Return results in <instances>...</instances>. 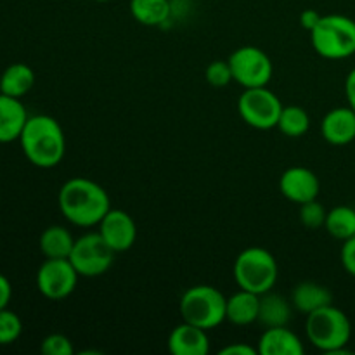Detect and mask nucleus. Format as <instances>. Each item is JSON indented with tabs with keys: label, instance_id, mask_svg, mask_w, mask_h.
I'll use <instances>...</instances> for the list:
<instances>
[{
	"label": "nucleus",
	"instance_id": "obj_1",
	"mask_svg": "<svg viewBox=\"0 0 355 355\" xmlns=\"http://www.w3.org/2000/svg\"><path fill=\"white\" fill-rule=\"evenodd\" d=\"M59 210L69 224L76 227L99 225L104 215L111 210L110 194L101 184L87 177H73L59 189Z\"/></svg>",
	"mask_w": 355,
	"mask_h": 355
},
{
	"label": "nucleus",
	"instance_id": "obj_2",
	"mask_svg": "<svg viewBox=\"0 0 355 355\" xmlns=\"http://www.w3.org/2000/svg\"><path fill=\"white\" fill-rule=\"evenodd\" d=\"M19 144L28 162L37 168H54L62 162L66 153L62 127L49 114H35L28 118Z\"/></svg>",
	"mask_w": 355,
	"mask_h": 355
},
{
	"label": "nucleus",
	"instance_id": "obj_3",
	"mask_svg": "<svg viewBox=\"0 0 355 355\" xmlns=\"http://www.w3.org/2000/svg\"><path fill=\"white\" fill-rule=\"evenodd\" d=\"M305 333L309 342L321 352L340 354L349 345L352 324L345 312L331 304L307 315Z\"/></svg>",
	"mask_w": 355,
	"mask_h": 355
},
{
	"label": "nucleus",
	"instance_id": "obj_4",
	"mask_svg": "<svg viewBox=\"0 0 355 355\" xmlns=\"http://www.w3.org/2000/svg\"><path fill=\"white\" fill-rule=\"evenodd\" d=\"M312 49L321 58L342 61L355 54V21L343 14L321 16L311 31Z\"/></svg>",
	"mask_w": 355,
	"mask_h": 355
},
{
	"label": "nucleus",
	"instance_id": "obj_5",
	"mask_svg": "<svg viewBox=\"0 0 355 355\" xmlns=\"http://www.w3.org/2000/svg\"><path fill=\"white\" fill-rule=\"evenodd\" d=\"M234 279L241 290L263 295L276 286L279 267L270 252L260 246L243 250L234 260Z\"/></svg>",
	"mask_w": 355,
	"mask_h": 355
},
{
	"label": "nucleus",
	"instance_id": "obj_6",
	"mask_svg": "<svg viewBox=\"0 0 355 355\" xmlns=\"http://www.w3.org/2000/svg\"><path fill=\"white\" fill-rule=\"evenodd\" d=\"M227 298L220 290L210 284L189 288L179 302L182 321L203 329H214L225 321Z\"/></svg>",
	"mask_w": 355,
	"mask_h": 355
},
{
	"label": "nucleus",
	"instance_id": "obj_7",
	"mask_svg": "<svg viewBox=\"0 0 355 355\" xmlns=\"http://www.w3.org/2000/svg\"><path fill=\"white\" fill-rule=\"evenodd\" d=\"M238 111L241 120L257 130H270L277 127L283 104L279 97L267 87L245 89L238 99Z\"/></svg>",
	"mask_w": 355,
	"mask_h": 355
},
{
	"label": "nucleus",
	"instance_id": "obj_8",
	"mask_svg": "<svg viewBox=\"0 0 355 355\" xmlns=\"http://www.w3.org/2000/svg\"><path fill=\"white\" fill-rule=\"evenodd\" d=\"M116 253L101 238L99 232H87L75 239V246L69 255V262L80 277H97L106 274L114 262Z\"/></svg>",
	"mask_w": 355,
	"mask_h": 355
},
{
	"label": "nucleus",
	"instance_id": "obj_9",
	"mask_svg": "<svg viewBox=\"0 0 355 355\" xmlns=\"http://www.w3.org/2000/svg\"><path fill=\"white\" fill-rule=\"evenodd\" d=\"M229 66L232 69V78L245 89L267 87L274 73L272 61L266 51L253 45L239 47L229 55Z\"/></svg>",
	"mask_w": 355,
	"mask_h": 355
},
{
	"label": "nucleus",
	"instance_id": "obj_10",
	"mask_svg": "<svg viewBox=\"0 0 355 355\" xmlns=\"http://www.w3.org/2000/svg\"><path fill=\"white\" fill-rule=\"evenodd\" d=\"M80 274L69 259H45L37 270V288L47 300H64L75 291Z\"/></svg>",
	"mask_w": 355,
	"mask_h": 355
},
{
	"label": "nucleus",
	"instance_id": "obj_11",
	"mask_svg": "<svg viewBox=\"0 0 355 355\" xmlns=\"http://www.w3.org/2000/svg\"><path fill=\"white\" fill-rule=\"evenodd\" d=\"M101 238L107 243L114 253H121L130 250L137 239V225L134 218L123 210L111 208L103 220L99 222Z\"/></svg>",
	"mask_w": 355,
	"mask_h": 355
},
{
	"label": "nucleus",
	"instance_id": "obj_12",
	"mask_svg": "<svg viewBox=\"0 0 355 355\" xmlns=\"http://www.w3.org/2000/svg\"><path fill=\"white\" fill-rule=\"evenodd\" d=\"M279 189L286 200L297 203L298 207L307 201L318 200L321 182L311 168L305 166H291L284 170L279 179Z\"/></svg>",
	"mask_w": 355,
	"mask_h": 355
},
{
	"label": "nucleus",
	"instance_id": "obj_13",
	"mask_svg": "<svg viewBox=\"0 0 355 355\" xmlns=\"http://www.w3.org/2000/svg\"><path fill=\"white\" fill-rule=\"evenodd\" d=\"M321 134L333 146H347L355 141V111L350 106L335 107L321 121Z\"/></svg>",
	"mask_w": 355,
	"mask_h": 355
},
{
	"label": "nucleus",
	"instance_id": "obj_14",
	"mask_svg": "<svg viewBox=\"0 0 355 355\" xmlns=\"http://www.w3.org/2000/svg\"><path fill=\"white\" fill-rule=\"evenodd\" d=\"M168 350L173 355H207L210 352V338L207 329L184 321L170 333Z\"/></svg>",
	"mask_w": 355,
	"mask_h": 355
},
{
	"label": "nucleus",
	"instance_id": "obj_15",
	"mask_svg": "<svg viewBox=\"0 0 355 355\" xmlns=\"http://www.w3.org/2000/svg\"><path fill=\"white\" fill-rule=\"evenodd\" d=\"M28 118L30 114L21 99L0 94V144L19 141Z\"/></svg>",
	"mask_w": 355,
	"mask_h": 355
},
{
	"label": "nucleus",
	"instance_id": "obj_16",
	"mask_svg": "<svg viewBox=\"0 0 355 355\" xmlns=\"http://www.w3.org/2000/svg\"><path fill=\"white\" fill-rule=\"evenodd\" d=\"M260 355H302L304 343L286 326L266 328L257 345Z\"/></svg>",
	"mask_w": 355,
	"mask_h": 355
},
{
	"label": "nucleus",
	"instance_id": "obj_17",
	"mask_svg": "<svg viewBox=\"0 0 355 355\" xmlns=\"http://www.w3.org/2000/svg\"><path fill=\"white\" fill-rule=\"evenodd\" d=\"M260 295L239 288L238 293L227 298L225 305V321L236 326H248L259 321Z\"/></svg>",
	"mask_w": 355,
	"mask_h": 355
},
{
	"label": "nucleus",
	"instance_id": "obj_18",
	"mask_svg": "<svg viewBox=\"0 0 355 355\" xmlns=\"http://www.w3.org/2000/svg\"><path fill=\"white\" fill-rule=\"evenodd\" d=\"M331 304V291L326 286H322V284L314 283V281L298 283L297 286H295L293 293H291V305H293L298 312H302V314L305 315H309L311 312Z\"/></svg>",
	"mask_w": 355,
	"mask_h": 355
},
{
	"label": "nucleus",
	"instance_id": "obj_19",
	"mask_svg": "<svg viewBox=\"0 0 355 355\" xmlns=\"http://www.w3.org/2000/svg\"><path fill=\"white\" fill-rule=\"evenodd\" d=\"M291 319V304L286 297L274 293L272 290L260 295L259 321L266 328H277L286 326Z\"/></svg>",
	"mask_w": 355,
	"mask_h": 355
},
{
	"label": "nucleus",
	"instance_id": "obj_20",
	"mask_svg": "<svg viewBox=\"0 0 355 355\" xmlns=\"http://www.w3.org/2000/svg\"><path fill=\"white\" fill-rule=\"evenodd\" d=\"M35 85V71L24 62H14L7 66L0 75V94H6L10 97L26 96Z\"/></svg>",
	"mask_w": 355,
	"mask_h": 355
},
{
	"label": "nucleus",
	"instance_id": "obj_21",
	"mask_svg": "<svg viewBox=\"0 0 355 355\" xmlns=\"http://www.w3.org/2000/svg\"><path fill=\"white\" fill-rule=\"evenodd\" d=\"M38 246L45 259H69L75 238L62 225H51L40 234Z\"/></svg>",
	"mask_w": 355,
	"mask_h": 355
},
{
	"label": "nucleus",
	"instance_id": "obj_22",
	"mask_svg": "<svg viewBox=\"0 0 355 355\" xmlns=\"http://www.w3.org/2000/svg\"><path fill=\"white\" fill-rule=\"evenodd\" d=\"M130 14L144 26H162L170 19V0H130Z\"/></svg>",
	"mask_w": 355,
	"mask_h": 355
},
{
	"label": "nucleus",
	"instance_id": "obj_23",
	"mask_svg": "<svg viewBox=\"0 0 355 355\" xmlns=\"http://www.w3.org/2000/svg\"><path fill=\"white\" fill-rule=\"evenodd\" d=\"M324 227L329 234L340 241L355 236V210L350 207H335L326 215Z\"/></svg>",
	"mask_w": 355,
	"mask_h": 355
},
{
	"label": "nucleus",
	"instance_id": "obj_24",
	"mask_svg": "<svg viewBox=\"0 0 355 355\" xmlns=\"http://www.w3.org/2000/svg\"><path fill=\"white\" fill-rule=\"evenodd\" d=\"M277 128L286 137H302L311 128V118L309 113L300 106H283Z\"/></svg>",
	"mask_w": 355,
	"mask_h": 355
},
{
	"label": "nucleus",
	"instance_id": "obj_25",
	"mask_svg": "<svg viewBox=\"0 0 355 355\" xmlns=\"http://www.w3.org/2000/svg\"><path fill=\"white\" fill-rule=\"evenodd\" d=\"M23 333V322L16 312L9 309L0 311V345H12Z\"/></svg>",
	"mask_w": 355,
	"mask_h": 355
},
{
	"label": "nucleus",
	"instance_id": "obj_26",
	"mask_svg": "<svg viewBox=\"0 0 355 355\" xmlns=\"http://www.w3.org/2000/svg\"><path fill=\"white\" fill-rule=\"evenodd\" d=\"M326 215H328V211H326V208L318 200H312L300 205V222L307 229L324 227Z\"/></svg>",
	"mask_w": 355,
	"mask_h": 355
},
{
	"label": "nucleus",
	"instance_id": "obj_27",
	"mask_svg": "<svg viewBox=\"0 0 355 355\" xmlns=\"http://www.w3.org/2000/svg\"><path fill=\"white\" fill-rule=\"evenodd\" d=\"M205 78L215 89L227 87L232 82V69L229 61H211L205 69Z\"/></svg>",
	"mask_w": 355,
	"mask_h": 355
},
{
	"label": "nucleus",
	"instance_id": "obj_28",
	"mask_svg": "<svg viewBox=\"0 0 355 355\" xmlns=\"http://www.w3.org/2000/svg\"><path fill=\"white\" fill-rule=\"evenodd\" d=\"M40 352L44 355H73L75 349L68 336L61 333H52L42 340Z\"/></svg>",
	"mask_w": 355,
	"mask_h": 355
},
{
	"label": "nucleus",
	"instance_id": "obj_29",
	"mask_svg": "<svg viewBox=\"0 0 355 355\" xmlns=\"http://www.w3.org/2000/svg\"><path fill=\"white\" fill-rule=\"evenodd\" d=\"M340 259H342V266L350 276L355 277V236L354 238L343 241L342 252H340Z\"/></svg>",
	"mask_w": 355,
	"mask_h": 355
},
{
	"label": "nucleus",
	"instance_id": "obj_30",
	"mask_svg": "<svg viewBox=\"0 0 355 355\" xmlns=\"http://www.w3.org/2000/svg\"><path fill=\"white\" fill-rule=\"evenodd\" d=\"M220 355H259V350L253 349V347L246 345V343H231V345H225L224 349H220Z\"/></svg>",
	"mask_w": 355,
	"mask_h": 355
},
{
	"label": "nucleus",
	"instance_id": "obj_31",
	"mask_svg": "<svg viewBox=\"0 0 355 355\" xmlns=\"http://www.w3.org/2000/svg\"><path fill=\"white\" fill-rule=\"evenodd\" d=\"M10 298H12V284L0 272V311L9 307Z\"/></svg>",
	"mask_w": 355,
	"mask_h": 355
},
{
	"label": "nucleus",
	"instance_id": "obj_32",
	"mask_svg": "<svg viewBox=\"0 0 355 355\" xmlns=\"http://www.w3.org/2000/svg\"><path fill=\"white\" fill-rule=\"evenodd\" d=\"M319 19H321V14H319L318 10L307 9L300 14V26L311 33V31L314 30L315 24H318Z\"/></svg>",
	"mask_w": 355,
	"mask_h": 355
},
{
	"label": "nucleus",
	"instance_id": "obj_33",
	"mask_svg": "<svg viewBox=\"0 0 355 355\" xmlns=\"http://www.w3.org/2000/svg\"><path fill=\"white\" fill-rule=\"evenodd\" d=\"M345 97L349 106L355 111V68L347 75L345 78Z\"/></svg>",
	"mask_w": 355,
	"mask_h": 355
},
{
	"label": "nucleus",
	"instance_id": "obj_34",
	"mask_svg": "<svg viewBox=\"0 0 355 355\" xmlns=\"http://www.w3.org/2000/svg\"><path fill=\"white\" fill-rule=\"evenodd\" d=\"M96 2H101V3H106V2H111V0H96Z\"/></svg>",
	"mask_w": 355,
	"mask_h": 355
}]
</instances>
